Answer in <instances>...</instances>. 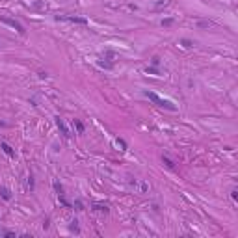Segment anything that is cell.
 Instances as JSON below:
<instances>
[{"label":"cell","mask_w":238,"mask_h":238,"mask_svg":"<svg viewBox=\"0 0 238 238\" xmlns=\"http://www.w3.org/2000/svg\"><path fill=\"white\" fill-rule=\"evenodd\" d=\"M145 97L147 99H151L155 104H158V106H162L166 110H169V112H177V106L171 102V101H167V99H162V97H158L156 93H153V91H145Z\"/></svg>","instance_id":"obj_1"},{"label":"cell","mask_w":238,"mask_h":238,"mask_svg":"<svg viewBox=\"0 0 238 238\" xmlns=\"http://www.w3.org/2000/svg\"><path fill=\"white\" fill-rule=\"evenodd\" d=\"M0 23H4V24H8V26H11V28H15V30L19 32V34H24L26 30H24V26L19 23V20H15V19H9V17H6V15H0Z\"/></svg>","instance_id":"obj_2"},{"label":"cell","mask_w":238,"mask_h":238,"mask_svg":"<svg viewBox=\"0 0 238 238\" xmlns=\"http://www.w3.org/2000/svg\"><path fill=\"white\" fill-rule=\"evenodd\" d=\"M56 125H58V128H60V132H61V134H64L65 138H71V132H69V128H67V125L64 123V119L56 117Z\"/></svg>","instance_id":"obj_3"},{"label":"cell","mask_w":238,"mask_h":238,"mask_svg":"<svg viewBox=\"0 0 238 238\" xmlns=\"http://www.w3.org/2000/svg\"><path fill=\"white\" fill-rule=\"evenodd\" d=\"M58 19H67V20H71V23H80V24H86L88 23L84 17H64V15H56V20H58Z\"/></svg>","instance_id":"obj_4"},{"label":"cell","mask_w":238,"mask_h":238,"mask_svg":"<svg viewBox=\"0 0 238 238\" xmlns=\"http://www.w3.org/2000/svg\"><path fill=\"white\" fill-rule=\"evenodd\" d=\"M0 195H2V199H6V201L11 199V193H9L8 188H0Z\"/></svg>","instance_id":"obj_5"},{"label":"cell","mask_w":238,"mask_h":238,"mask_svg":"<svg viewBox=\"0 0 238 238\" xmlns=\"http://www.w3.org/2000/svg\"><path fill=\"white\" fill-rule=\"evenodd\" d=\"M2 151H4L8 156H15V153H13V149H11V147H9L8 143H2Z\"/></svg>","instance_id":"obj_6"},{"label":"cell","mask_w":238,"mask_h":238,"mask_svg":"<svg viewBox=\"0 0 238 238\" xmlns=\"http://www.w3.org/2000/svg\"><path fill=\"white\" fill-rule=\"evenodd\" d=\"M74 127H76V130H78V134H84V123L82 121H78V119H74Z\"/></svg>","instance_id":"obj_7"},{"label":"cell","mask_w":238,"mask_h":238,"mask_svg":"<svg viewBox=\"0 0 238 238\" xmlns=\"http://www.w3.org/2000/svg\"><path fill=\"white\" fill-rule=\"evenodd\" d=\"M93 208H95L97 212H104V214L108 212V207H106V205H104V207H102V205H93Z\"/></svg>","instance_id":"obj_8"},{"label":"cell","mask_w":238,"mask_h":238,"mask_svg":"<svg viewBox=\"0 0 238 238\" xmlns=\"http://www.w3.org/2000/svg\"><path fill=\"white\" fill-rule=\"evenodd\" d=\"M180 43H183V47H184V48H192V47H193V43H192L190 39H183Z\"/></svg>","instance_id":"obj_9"},{"label":"cell","mask_w":238,"mask_h":238,"mask_svg":"<svg viewBox=\"0 0 238 238\" xmlns=\"http://www.w3.org/2000/svg\"><path fill=\"white\" fill-rule=\"evenodd\" d=\"M115 143H117L119 147H121V151H125V149H127V143H125L121 138H117V139H115Z\"/></svg>","instance_id":"obj_10"},{"label":"cell","mask_w":238,"mask_h":238,"mask_svg":"<svg viewBox=\"0 0 238 238\" xmlns=\"http://www.w3.org/2000/svg\"><path fill=\"white\" fill-rule=\"evenodd\" d=\"M171 24H173V19H171V17H169V19H164V20H162V26H171Z\"/></svg>","instance_id":"obj_11"},{"label":"cell","mask_w":238,"mask_h":238,"mask_svg":"<svg viewBox=\"0 0 238 238\" xmlns=\"http://www.w3.org/2000/svg\"><path fill=\"white\" fill-rule=\"evenodd\" d=\"M164 164H166L167 167H175V164L171 162V160H169V158H166V156H164Z\"/></svg>","instance_id":"obj_12"},{"label":"cell","mask_w":238,"mask_h":238,"mask_svg":"<svg viewBox=\"0 0 238 238\" xmlns=\"http://www.w3.org/2000/svg\"><path fill=\"white\" fill-rule=\"evenodd\" d=\"M145 73H151V74H160V73L156 71V69H155V67H151V69H149V67H147V69H145Z\"/></svg>","instance_id":"obj_13"},{"label":"cell","mask_w":238,"mask_h":238,"mask_svg":"<svg viewBox=\"0 0 238 238\" xmlns=\"http://www.w3.org/2000/svg\"><path fill=\"white\" fill-rule=\"evenodd\" d=\"M76 223H78L76 220H74V221L71 223V231H76V233H78V225H76Z\"/></svg>","instance_id":"obj_14"},{"label":"cell","mask_w":238,"mask_h":238,"mask_svg":"<svg viewBox=\"0 0 238 238\" xmlns=\"http://www.w3.org/2000/svg\"><path fill=\"white\" fill-rule=\"evenodd\" d=\"M158 64H160V58H153V65H155V67H156Z\"/></svg>","instance_id":"obj_15"},{"label":"cell","mask_w":238,"mask_h":238,"mask_svg":"<svg viewBox=\"0 0 238 238\" xmlns=\"http://www.w3.org/2000/svg\"><path fill=\"white\" fill-rule=\"evenodd\" d=\"M0 45H2V43H0Z\"/></svg>","instance_id":"obj_16"}]
</instances>
